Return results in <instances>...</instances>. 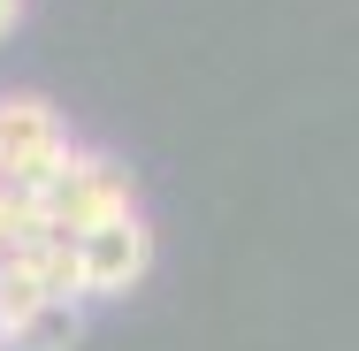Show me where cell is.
<instances>
[{
  "mask_svg": "<svg viewBox=\"0 0 359 351\" xmlns=\"http://www.w3.org/2000/svg\"><path fill=\"white\" fill-rule=\"evenodd\" d=\"M69 123L39 99V92H8L0 99V191H15V199H31L39 207V191L69 168Z\"/></svg>",
  "mask_w": 359,
  "mask_h": 351,
  "instance_id": "6da1fadb",
  "label": "cell"
},
{
  "mask_svg": "<svg viewBox=\"0 0 359 351\" xmlns=\"http://www.w3.org/2000/svg\"><path fill=\"white\" fill-rule=\"evenodd\" d=\"M115 214H138V176L115 153H92V145H76L69 168L39 191V221L62 229V237H84V229H100Z\"/></svg>",
  "mask_w": 359,
  "mask_h": 351,
  "instance_id": "7a4b0ae2",
  "label": "cell"
},
{
  "mask_svg": "<svg viewBox=\"0 0 359 351\" xmlns=\"http://www.w3.org/2000/svg\"><path fill=\"white\" fill-rule=\"evenodd\" d=\"M76 275H84V305L92 298H130L153 275V221L145 214H115L100 229L76 237Z\"/></svg>",
  "mask_w": 359,
  "mask_h": 351,
  "instance_id": "3957f363",
  "label": "cell"
},
{
  "mask_svg": "<svg viewBox=\"0 0 359 351\" xmlns=\"http://www.w3.org/2000/svg\"><path fill=\"white\" fill-rule=\"evenodd\" d=\"M84 344V305H62V298H46L15 336H8V351H76Z\"/></svg>",
  "mask_w": 359,
  "mask_h": 351,
  "instance_id": "277c9868",
  "label": "cell"
},
{
  "mask_svg": "<svg viewBox=\"0 0 359 351\" xmlns=\"http://www.w3.org/2000/svg\"><path fill=\"white\" fill-rule=\"evenodd\" d=\"M39 305H46L39 275H31V268H15V260H0V336H15Z\"/></svg>",
  "mask_w": 359,
  "mask_h": 351,
  "instance_id": "5b68a950",
  "label": "cell"
},
{
  "mask_svg": "<svg viewBox=\"0 0 359 351\" xmlns=\"http://www.w3.org/2000/svg\"><path fill=\"white\" fill-rule=\"evenodd\" d=\"M15 23H23V0H0V39H8Z\"/></svg>",
  "mask_w": 359,
  "mask_h": 351,
  "instance_id": "8992f818",
  "label": "cell"
},
{
  "mask_svg": "<svg viewBox=\"0 0 359 351\" xmlns=\"http://www.w3.org/2000/svg\"><path fill=\"white\" fill-rule=\"evenodd\" d=\"M0 351H8V336H0Z\"/></svg>",
  "mask_w": 359,
  "mask_h": 351,
  "instance_id": "52a82bcc",
  "label": "cell"
}]
</instances>
